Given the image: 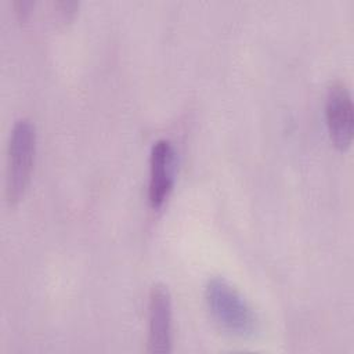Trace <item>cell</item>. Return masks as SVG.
Segmentation results:
<instances>
[{"instance_id":"1","label":"cell","mask_w":354,"mask_h":354,"mask_svg":"<svg viewBox=\"0 0 354 354\" xmlns=\"http://www.w3.org/2000/svg\"><path fill=\"white\" fill-rule=\"evenodd\" d=\"M205 301L214 322L225 332L249 337L257 330V317L246 299L224 278L213 277L205 286Z\"/></svg>"},{"instance_id":"2","label":"cell","mask_w":354,"mask_h":354,"mask_svg":"<svg viewBox=\"0 0 354 354\" xmlns=\"http://www.w3.org/2000/svg\"><path fill=\"white\" fill-rule=\"evenodd\" d=\"M36 156V129L28 118L14 122L7 149L6 198L8 203L18 202L29 183Z\"/></svg>"},{"instance_id":"3","label":"cell","mask_w":354,"mask_h":354,"mask_svg":"<svg viewBox=\"0 0 354 354\" xmlns=\"http://www.w3.org/2000/svg\"><path fill=\"white\" fill-rule=\"evenodd\" d=\"M325 118L330 141L337 149L346 151L353 141L354 106L348 88L340 82L332 83L326 91Z\"/></svg>"},{"instance_id":"4","label":"cell","mask_w":354,"mask_h":354,"mask_svg":"<svg viewBox=\"0 0 354 354\" xmlns=\"http://www.w3.org/2000/svg\"><path fill=\"white\" fill-rule=\"evenodd\" d=\"M177 156L171 141L160 138L153 142L149 155L148 201L153 209L160 207L169 198L176 176Z\"/></svg>"},{"instance_id":"5","label":"cell","mask_w":354,"mask_h":354,"mask_svg":"<svg viewBox=\"0 0 354 354\" xmlns=\"http://www.w3.org/2000/svg\"><path fill=\"white\" fill-rule=\"evenodd\" d=\"M173 307L169 290L153 285L148 299V351L165 354L171 351Z\"/></svg>"}]
</instances>
